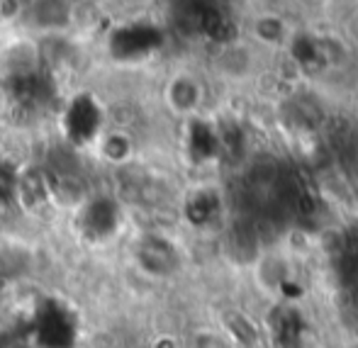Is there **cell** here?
I'll use <instances>...</instances> for the list:
<instances>
[{
    "mask_svg": "<svg viewBox=\"0 0 358 348\" xmlns=\"http://www.w3.org/2000/svg\"><path fill=\"white\" fill-rule=\"evenodd\" d=\"M166 98H169V105L176 113H180V115L193 113L200 105V85L195 83L190 75H178V78L171 80Z\"/></svg>",
    "mask_w": 358,
    "mask_h": 348,
    "instance_id": "1",
    "label": "cell"
}]
</instances>
